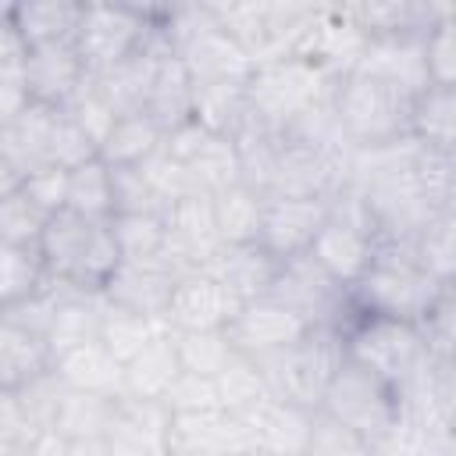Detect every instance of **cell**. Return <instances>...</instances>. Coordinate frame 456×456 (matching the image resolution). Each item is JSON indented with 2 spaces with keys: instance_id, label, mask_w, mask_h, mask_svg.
Listing matches in <instances>:
<instances>
[{
  "instance_id": "obj_1",
  "label": "cell",
  "mask_w": 456,
  "mask_h": 456,
  "mask_svg": "<svg viewBox=\"0 0 456 456\" xmlns=\"http://www.w3.org/2000/svg\"><path fill=\"white\" fill-rule=\"evenodd\" d=\"M413 107L417 93L363 71L342 75L331 96L335 125L349 150H378L413 139Z\"/></svg>"
},
{
  "instance_id": "obj_2",
  "label": "cell",
  "mask_w": 456,
  "mask_h": 456,
  "mask_svg": "<svg viewBox=\"0 0 456 456\" xmlns=\"http://www.w3.org/2000/svg\"><path fill=\"white\" fill-rule=\"evenodd\" d=\"M438 289L442 285L417 260V246L378 242L370 267L363 271V278L356 285H349V299L360 314L424 324Z\"/></svg>"
},
{
  "instance_id": "obj_3",
  "label": "cell",
  "mask_w": 456,
  "mask_h": 456,
  "mask_svg": "<svg viewBox=\"0 0 456 456\" xmlns=\"http://www.w3.org/2000/svg\"><path fill=\"white\" fill-rule=\"evenodd\" d=\"M39 253L46 260L50 278L89 289V292H103L110 274L121 264L114 224L75 214V210H61L46 221Z\"/></svg>"
},
{
  "instance_id": "obj_4",
  "label": "cell",
  "mask_w": 456,
  "mask_h": 456,
  "mask_svg": "<svg viewBox=\"0 0 456 456\" xmlns=\"http://www.w3.org/2000/svg\"><path fill=\"white\" fill-rule=\"evenodd\" d=\"M346 346H349V356L370 367L381 381H388L399 392V399L413 385H420L438 363L424 328L410 321H392V317L356 314V321L346 328Z\"/></svg>"
},
{
  "instance_id": "obj_5",
  "label": "cell",
  "mask_w": 456,
  "mask_h": 456,
  "mask_svg": "<svg viewBox=\"0 0 456 456\" xmlns=\"http://www.w3.org/2000/svg\"><path fill=\"white\" fill-rule=\"evenodd\" d=\"M338 75L317 68L306 57H278L267 64H256L249 75V110L256 121H264L274 132H285L296 118L314 110L317 103H328L335 96Z\"/></svg>"
},
{
  "instance_id": "obj_6",
  "label": "cell",
  "mask_w": 456,
  "mask_h": 456,
  "mask_svg": "<svg viewBox=\"0 0 456 456\" xmlns=\"http://www.w3.org/2000/svg\"><path fill=\"white\" fill-rule=\"evenodd\" d=\"M346 356H349V346L338 324H310L296 346H289L274 360H264L260 367L267 370L274 395L321 410Z\"/></svg>"
},
{
  "instance_id": "obj_7",
  "label": "cell",
  "mask_w": 456,
  "mask_h": 456,
  "mask_svg": "<svg viewBox=\"0 0 456 456\" xmlns=\"http://www.w3.org/2000/svg\"><path fill=\"white\" fill-rule=\"evenodd\" d=\"M321 410L335 417L338 424L353 428L356 435H363L374 449H381L395 435L399 417H403L399 392L353 356H346V363L338 367Z\"/></svg>"
},
{
  "instance_id": "obj_8",
  "label": "cell",
  "mask_w": 456,
  "mask_h": 456,
  "mask_svg": "<svg viewBox=\"0 0 456 456\" xmlns=\"http://www.w3.org/2000/svg\"><path fill=\"white\" fill-rule=\"evenodd\" d=\"M378 242H381V235H378V224H374L360 189L356 185H342L331 196V217L321 228V235L314 239L310 253L317 256V264L331 278H338L349 289L370 267V260L378 253Z\"/></svg>"
},
{
  "instance_id": "obj_9",
  "label": "cell",
  "mask_w": 456,
  "mask_h": 456,
  "mask_svg": "<svg viewBox=\"0 0 456 456\" xmlns=\"http://www.w3.org/2000/svg\"><path fill=\"white\" fill-rule=\"evenodd\" d=\"M160 11L164 7L157 4H89L78 36V53L86 68L100 75L142 53L160 28Z\"/></svg>"
},
{
  "instance_id": "obj_10",
  "label": "cell",
  "mask_w": 456,
  "mask_h": 456,
  "mask_svg": "<svg viewBox=\"0 0 456 456\" xmlns=\"http://www.w3.org/2000/svg\"><path fill=\"white\" fill-rule=\"evenodd\" d=\"M61 107L28 103L11 121H0V196L21 189V182L50 167V142Z\"/></svg>"
},
{
  "instance_id": "obj_11",
  "label": "cell",
  "mask_w": 456,
  "mask_h": 456,
  "mask_svg": "<svg viewBox=\"0 0 456 456\" xmlns=\"http://www.w3.org/2000/svg\"><path fill=\"white\" fill-rule=\"evenodd\" d=\"M167 224V253L164 260L175 267V274L189 271H207V264L221 253V232L214 217V200L210 196H185L164 210Z\"/></svg>"
},
{
  "instance_id": "obj_12",
  "label": "cell",
  "mask_w": 456,
  "mask_h": 456,
  "mask_svg": "<svg viewBox=\"0 0 456 456\" xmlns=\"http://www.w3.org/2000/svg\"><path fill=\"white\" fill-rule=\"evenodd\" d=\"M306 328L310 321H303L292 306L278 303L274 296H264V299L239 306V314L228 324V338L239 353L264 363V360L281 356L289 346H296L306 335Z\"/></svg>"
},
{
  "instance_id": "obj_13",
  "label": "cell",
  "mask_w": 456,
  "mask_h": 456,
  "mask_svg": "<svg viewBox=\"0 0 456 456\" xmlns=\"http://www.w3.org/2000/svg\"><path fill=\"white\" fill-rule=\"evenodd\" d=\"M239 306L242 303L214 274L189 271L175 281L164 321L171 331H214V328H228Z\"/></svg>"
},
{
  "instance_id": "obj_14",
  "label": "cell",
  "mask_w": 456,
  "mask_h": 456,
  "mask_svg": "<svg viewBox=\"0 0 456 456\" xmlns=\"http://www.w3.org/2000/svg\"><path fill=\"white\" fill-rule=\"evenodd\" d=\"M242 449H253V431L246 420L224 410L171 417L167 456H235Z\"/></svg>"
},
{
  "instance_id": "obj_15",
  "label": "cell",
  "mask_w": 456,
  "mask_h": 456,
  "mask_svg": "<svg viewBox=\"0 0 456 456\" xmlns=\"http://www.w3.org/2000/svg\"><path fill=\"white\" fill-rule=\"evenodd\" d=\"M328 217H331V196L328 200H267L260 246L271 249L278 260L310 253Z\"/></svg>"
},
{
  "instance_id": "obj_16",
  "label": "cell",
  "mask_w": 456,
  "mask_h": 456,
  "mask_svg": "<svg viewBox=\"0 0 456 456\" xmlns=\"http://www.w3.org/2000/svg\"><path fill=\"white\" fill-rule=\"evenodd\" d=\"M86 7L78 0H14L4 7L7 18L28 50L36 46H78Z\"/></svg>"
},
{
  "instance_id": "obj_17",
  "label": "cell",
  "mask_w": 456,
  "mask_h": 456,
  "mask_svg": "<svg viewBox=\"0 0 456 456\" xmlns=\"http://www.w3.org/2000/svg\"><path fill=\"white\" fill-rule=\"evenodd\" d=\"M363 50H367V36L346 18L342 4H331V7L321 4V14L314 18V25H310L306 39L299 43L296 57H306L317 68L342 78V75L356 71Z\"/></svg>"
},
{
  "instance_id": "obj_18",
  "label": "cell",
  "mask_w": 456,
  "mask_h": 456,
  "mask_svg": "<svg viewBox=\"0 0 456 456\" xmlns=\"http://www.w3.org/2000/svg\"><path fill=\"white\" fill-rule=\"evenodd\" d=\"M175 281H178V274L164 260H121L118 271L110 274L103 296L114 306H125V310L164 321Z\"/></svg>"
},
{
  "instance_id": "obj_19",
  "label": "cell",
  "mask_w": 456,
  "mask_h": 456,
  "mask_svg": "<svg viewBox=\"0 0 456 456\" xmlns=\"http://www.w3.org/2000/svg\"><path fill=\"white\" fill-rule=\"evenodd\" d=\"M314 420H317V410L271 395L246 424L253 431V449L267 456H306L314 438Z\"/></svg>"
},
{
  "instance_id": "obj_20",
  "label": "cell",
  "mask_w": 456,
  "mask_h": 456,
  "mask_svg": "<svg viewBox=\"0 0 456 456\" xmlns=\"http://www.w3.org/2000/svg\"><path fill=\"white\" fill-rule=\"evenodd\" d=\"M452 4H424V0H367V4H342L346 18L367 36H428Z\"/></svg>"
},
{
  "instance_id": "obj_21",
  "label": "cell",
  "mask_w": 456,
  "mask_h": 456,
  "mask_svg": "<svg viewBox=\"0 0 456 456\" xmlns=\"http://www.w3.org/2000/svg\"><path fill=\"white\" fill-rule=\"evenodd\" d=\"M281 260L264 249L260 242H242V246H221V253L207 264V274H214L239 303H253L271 296L278 281Z\"/></svg>"
},
{
  "instance_id": "obj_22",
  "label": "cell",
  "mask_w": 456,
  "mask_h": 456,
  "mask_svg": "<svg viewBox=\"0 0 456 456\" xmlns=\"http://www.w3.org/2000/svg\"><path fill=\"white\" fill-rule=\"evenodd\" d=\"M89 68L78 53V46H36L28 50L25 61V78H28V96L32 103L46 107H68L78 86L86 82Z\"/></svg>"
},
{
  "instance_id": "obj_23",
  "label": "cell",
  "mask_w": 456,
  "mask_h": 456,
  "mask_svg": "<svg viewBox=\"0 0 456 456\" xmlns=\"http://www.w3.org/2000/svg\"><path fill=\"white\" fill-rule=\"evenodd\" d=\"M424 43H428V36H378V39H367V50H363L356 71L388 78V82L406 86L410 93L420 96L431 86L428 82Z\"/></svg>"
},
{
  "instance_id": "obj_24",
  "label": "cell",
  "mask_w": 456,
  "mask_h": 456,
  "mask_svg": "<svg viewBox=\"0 0 456 456\" xmlns=\"http://www.w3.org/2000/svg\"><path fill=\"white\" fill-rule=\"evenodd\" d=\"M53 346L43 331L0 317V392H14L53 370Z\"/></svg>"
},
{
  "instance_id": "obj_25",
  "label": "cell",
  "mask_w": 456,
  "mask_h": 456,
  "mask_svg": "<svg viewBox=\"0 0 456 456\" xmlns=\"http://www.w3.org/2000/svg\"><path fill=\"white\" fill-rule=\"evenodd\" d=\"M192 75V82H249L253 75V61L249 53L217 25H210L207 32H200L182 53H178Z\"/></svg>"
},
{
  "instance_id": "obj_26",
  "label": "cell",
  "mask_w": 456,
  "mask_h": 456,
  "mask_svg": "<svg viewBox=\"0 0 456 456\" xmlns=\"http://www.w3.org/2000/svg\"><path fill=\"white\" fill-rule=\"evenodd\" d=\"M53 370L75 392H93V395H107V399L125 395V363L103 342H86V346L61 353L53 360Z\"/></svg>"
},
{
  "instance_id": "obj_27",
  "label": "cell",
  "mask_w": 456,
  "mask_h": 456,
  "mask_svg": "<svg viewBox=\"0 0 456 456\" xmlns=\"http://www.w3.org/2000/svg\"><path fill=\"white\" fill-rule=\"evenodd\" d=\"M192 100H196V82H192L185 61L167 53L157 64V75H153V86L146 96V114L153 118V125L164 135H171L192 121Z\"/></svg>"
},
{
  "instance_id": "obj_28",
  "label": "cell",
  "mask_w": 456,
  "mask_h": 456,
  "mask_svg": "<svg viewBox=\"0 0 456 456\" xmlns=\"http://www.w3.org/2000/svg\"><path fill=\"white\" fill-rule=\"evenodd\" d=\"M178 374H182L178 342H175V331L164 328L160 335H153V338L125 363V395L164 399L167 388L178 381Z\"/></svg>"
},
{
  "instance_id": "obj_29",
  "label": "cell",
  "mask_w": 456,
  "mask_h": 456,
  "mask_svg": "<svg viewBox=\"0 0 456 456\" xmlns=\"http://www.w3.org/2000/svg\"><path fill=\"white\" fill-rule=\"evenodd\" d=\"M114 413H118V399L64 388L57 417H53V435L64 438L68 445L103 442L110 435V428H114Z\"/></svg>"
},
{
  "instance_id": "obj_30",
  "label": "cell",
  "mask_w": 456,
  "mask_h": 456,
  "mask_svg": "<svg viewBox=\"0 0 456 456\" xmlns=\"http://www.w3.org/2000/svg\"><path fill=\"white\" fill-rule=\"evenodd\" d=\"M249 82H196L192 100V121H200L214 135L235 139L242 125L249 121Z\"/></svg>"
},
{
  "instance_id": "obj_31",
  "label": "cell",
  "mask_w": 456,
  "mask_h": 456,
  "mask_svg": "<svg viewBox=\"0 0 456 456\" xmlns=\"http://www.w3.org/2000/svg\"><path fill=\"white\" fill-rule=\"evenodd\" d=\"M164 132L153 125V118L146 110L139 114H121L114 121V128L107 132V139L100 142V160L110 167H142L146 160H153L164 150Z\"/></svg>"
},
{
  "instance_id": "obj_32",
  "label": "cell",
  "mask_w": 456,
  "mask_h": 456,
  "mask_svg": "<svg viewBox=\"0 0 456 456\" xmlns=\"http://www.w3.org/2000/svg\"><path fill=\"white\" fill-rule=\"evenodd\" d=\"M214 381H217L221 410L232 413V417H239V420H249V417L274 395L267 370L260 367V360H253V356H246V353H235Z\"/></svg>"
},
{
  "instance_id": "obj_33",
  "label": "cell",
  "mask_w": 456,
  "mask_h": 456,
  "mask_svg": "<svg viewBox=\"0 0 456 456\" xmlns=\"http://www.w3.org/2000/svg\"><path fill=\"white\" fill-rule=\"evenodd\" d=\"M214 200V217H217V232L224 246H242V242H260V228H264V196L256 189L232 185Z\"/></svg>"
},
{
  "instance_id": "obj_34",
  "label": "cell",
  "mask_w": 456,
  "mask_h": 456,
  "mask_svg": "<svg viewBox=\"0 0 456 456\" xmlns=\"http://www.w3.org/2000/svg\"><path fill=\"white\" fill-rule=\"evenodd\" d=\"M413 139L435 153L456 157V89L428 86L413 107Z\"/></svg>"
},
{
  "instance_id": "obj_35",
  "label": "cell",
  "mask_w": 456,
  "mask_h": 456,
  "mask_svg": "<svg viewBox=\"0 0 456 456\" xmlns=\"http://www.w3.org/2000/svg\"><path fill=\"white\" fill-rule=\"evenodd\" d=\"M196 189L203 196H217L232 185H242V160H239V146L228 135H207L203 146L185 160Z\"/></svg>"
},
{
  "instance_id": "obj_36",
  "label": "cell",
  "mask_w": 456,
  "mask_h": 456,
  "mask_svg": "<svg viewBox=\"0 0 456 456\" xmlns=\"http://www.w3.org/2000/svg\"><path fill=\"white\" fill-rule=\"evenodd\" d=\"M50 285L39 246H0V306L39 296Z\"/></svg>"
},
{
  "instance_id": "obj_37",
  "label": "cell",
  "mask_w": 456,
  "mask_h": 456,
  "mask_svg": "<svg viewBox=\"0 0 456 456\" xmlns=\"http://www.w3.org/2000/svg\"><path fill=\"white\" fill-rule=\"evenodd\" d=\"M107 299V296H103ZM167 328V321H157V317H146V314H135V310H125V306H114L107 299L103 306V321H100V342L121 360L128 363L153 335H160Z\"/></svg>"
},
{
  "instance_id": "obj_38",
  "label": "cell",
  "mask_w": 456,
  "mask_h": 456,
  "mask_svg": "<svg viewBox=\"0 0 456 456\" xmlns=\"http://www.w3.org/2000/svg\"><path fill=\"white\" fill-rule=\"evenodd\" d=\"M68 210L110 221L114 217V182H110V164L100 157L68 171Z\"/></svg>"
},
{
  "instance_id": "obj_39",
  "label": "cell",
  "mask_w": 456,
  "mask_h": 456,
  "mask_svg": "<svg viewBox=\"0 0 456 456\" xmlns=\"http://www.w3.org/2000/svg\"><path fill=\"white\" fill-rule=\"evenodd\" d=\"M110 224H114L121 260H164V253H167L164 214H118V217H110Z\"/></svg>"
},
{
  "instance_id": "obj_40",
  "label": "cell",
  "mask_w": 456,
  "mask_h": 456,
  "mask_svg": "<svg viewBox=\"0 0 456 456\" xmlns=\"http://www.w3.org/2000/svg\"><path fill=\"white\" fill-rule=\"evenodd\" d=\"M178 342V356H182V370L192 374H207L217 378L224 370V363L239 353L228 338V328H214V331H175Z\"/></svg>"
},
{
  "instance_id": "obj_41",
  "label": "cell",
  "mask_w": 456,
  "mask_h": 456,
  "mask_svg": "<svg viewBox=\"0 0 456 456\" xmlns=\"http://www.w3.org/2000/svg\"><path fill=\"white\" fill-rule=\"evenodd\" d=\"M417 260L424 264V271L438 285L456 281V210L435 217L420 232V239H417Z\"/></svg>"
},
{
  "instance_id": "obj_42",
  "label": "cell",
  "mask_w": 456,
  "mask_h": 456,
  "mask_svg": "<svg viewBox=\"0 0 456 456\" xmlns=\"http://www.w3.org/2000/svg\"><path fill=\"white\" fill-rule=\"evenodd\" d=\"M50 214L36 207L21 189L0 196V246H39Z\"/></svg>"
},
{
  "instance_id": "obj_43",
  "label": "cell",
  "mask_w": 456,
  "mask_h": 456,
  "mask_svg": "<svg viewBox=\"0 0 456 456\" xmlns=\"http://www.w3.org/2000/svg\"><path fill=\"white\" fill-rule=\"evenodd\" d=\"M114 182V217L118 214H164L167 203L157 196L142 167H110Z\"/></svg>"
},
{
  "instance_id": "obj_44",
  "label": "cell",
  "mask_w": 456,
  "mask_h": 456,
  "mask_svg": "<svg viewBox=\"0 0 456 456\" xmlns=\"http://www.w3.org/2000/svg\"><path fill=\"white\" fill-rule=\"evenodd\" d=\"M424 53H428V82L442 89H456V4L428 32Z\"/></svg>"
},
{
  "instance_id": "obj_45",
  "label": "cell",
  "mask_w": 456,
  "mask_h": 456,
  "mask_svg": "<svg viewBox=\"0 0 456 456\" xmlns=\"http://www.w3.org/2000/svg\"><path fill=\"white\" fill-rule=\"evenodd\" d=\"M424 335H428V346L438 360L445 363H456V281L442 285L428 317H424Z\"/></svg>"
},
{
  "instance_id": "obj_46",
  "label": "cell",
  "mask_w": 456,
  "mask_h": 456,
  "mask_svg": "<svg viewBox=\"0 0 456 456\" xmlns=\"http://www.w3.org/2000/svg\"><path fill=\"white\" fill-rule=\"evenodd\" d=\"M64 110L96 139V146L107 139V132H110L114 121H118V110L107 103V96L100 93V86H96L93 75H86V82L78 86V93L71 96V103H68Z\"/></svg>"
},
{
  "instance_id": "obj_47",
  "label": "cell",
  "mask_w": 456,
  "mask_h": 456,
  "mask_svg": "<svg viewBox=\"0 0 456 456\" xmlns=\"http://www.w3.org/2000/svg\"><path fill=\"white\" fill-rule=\"evenodd\" d=\"M142 175L150 178V185L157 189V196L171 207V203H178V200H185V196H200V189H196V182H192V175H189V167L178 160V157H171L167 153V146L153 157V160H146L142 164Z\"/></svg>"
},
{
  "instance_id": "obj_48",
  "label": "cell",
  "mask_w": 456,
  "mask_h": 456,
  "mask_svg": "<svg viewBox=\"0 0 456 456\" xmlns=\"http://www.w3.org/2000/svg\"><path fill=\"white\" fill-rule=\"evenodd\" d=\"M171 413H203V410H221V395H217V381L207 374H192L182 370L178 381L167 388L164 395Z\"/></svg>"
},
{
  "instance_id": "obj_49",
  "label": "cell",
  "mask_w": 456,
  "mask_h": 456,
  "mask_svg": "<svg viewBox=\"0 0 456 456\" xmlns=\"http://www.w3.org/2000/svg\"><path fill=\"white\" fill-rule=\"evenodd\" d=\"M21 192H25L36 207H43V210L53 217V214L68 210V171H61V167H43V171H36V175H28V178L21 182Z\"/></svg>"
},
{
  "instance_id": "obj_50",
  "label": "cell",
  "mask_w": 456,
  "mask_h": 456,
  "mask_svg": "<svg viewBox=\"0 0 456 456\" xmlns=\"http://www.w3.org/2000/svg\"><path fill=\"white\" fill-rule=\"evenodd\" d=\"M0 456H71V445L50 431L39 442H32L28 449H0Z\"/></svg>"
},
{
  "instance_id": "obj_51",
  "label": "cell",
  "mask_w": 456,
  "mask_h": 456,
  "mask_svg": "<svg viewBox=\"0 0 456 456\" xmlns=\"http://www.w3.org/2000/svg\"><path fill=\"white\" fill-rule=\"evenodd\" d=\"M103 456H160V452H153L150 445H142V442H135L121 431H110L103 438Z\"/></svg>"
},
{
  "instance_id": "obj_52",
  "label": "cell",
  "mask_w": 456,
  "mask_h": 456,
  "mask_svg": "<svg viewBox=\"0 0 456 456\" xmlns=\"http://www.w3.org/2000/svg\"><path fill=\"white\" fill-rule=\"evenodd\" d=\"M442 403H445V417L456 428V363H445L442 374Z\"/></svg>"
},
{
  "instance_id": "obj_53",
  "label": "cell",
  "mask_w": 456,
  "mask_h": 456,
  "mask_svg": "<svg viewBox=\"0 0 456 456\" xmlns=\"http://www.w3.org/2000/svg\"><path fill=\"white\" fill-rule=\"evenodd\" d=\"M235 456H267V452H260V449H242V452H235Z\"/></svg>"
},
{
  "instance_id": "obj_54",
  "label": "cell",
  "mask_w": 456,
  "mask_h": 456,
  "mask_svg": "<svg viewBox=\"0 0 456 456\" xmlns=\"http://www.w3.org/2000/svg\"><path fill=\"white\" fill-rule=\"evenodd\" d=\"M378 456H395V452H378Z\"/></svg>"
}]
</instances>
